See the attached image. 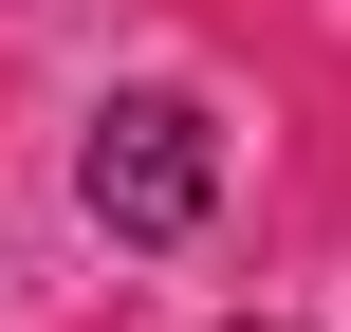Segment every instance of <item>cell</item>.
<instances>
[{"label": "cell", "mask_w": 351, "mask_h": 332, "mask_svg": "<svg viewBox=\"0 0 351 332\" xmlns=\"http://www.w3.org/2000/svg\"><path fill=\"white\" fill-rule=\"evenodd\" d=\"M222 203V129H204V92H130V111H93V222L111 240H185Z\"/></svg>", "instance_id": "cell-1"}]
</instances>
